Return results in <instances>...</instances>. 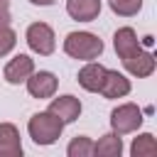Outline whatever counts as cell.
<instances>
[{
	"label": "cell",
	"instance_id": "cell-15",
	"mask_svg": "<svg viewBox=\"0 0 157 157\" xmlns=\"http://www.w3.org/2000/svg\"><path fill=\"white\" fill-rule=\"evenodd\" d=\"M130 155L132 157H152V155H157V140H155V135L152 132L137 135L132 140V145H130Z\"/></svg>",
	"mask_w": 157,
	"mask_h": 157
},
{
	"label": "cell",
	"instance_id": "cell-19",
	"mask_svg": "<svg viewBox=\"0 0 157 157\" xmlns=\"http://www.w3.org/2000/svg\"><path fill=\"white\" fill-rule=\"evenodd\" d=\"M12 15H10V0H0V25H10Z\"/></svg>",
	"mask_w": 157,
	"mask_h": 157
},
{
	"label": "cell",
	"instance_id": "cell-20",
	"mask_svg": "<svg viewBox=\"0 0 157 157\" xmlns=\"http://www.w3.org/2000/svg\"><path fill=\"white\" fill-rule=\"evenodd\" d=\"M32 5H39V7H49V5H54L56 0H29Z\"/></svg>",
	"mask_w": 157,
	"mask_h": 157
},
{
	"label": "cell",
	"instance_id": "cell-16",
	"mask_svg": "<svg viewBox=\"0 0 157 157\" xmlns=\"http://www.w3.org/2000/svg\"><path fill=\"white\" fill-rule=\"evenodd\" d=\"M66 155H69V157H91V155H93V140L86 137V135H76V137L69 142Z\"/></svg>",
	"mask_w": 157,
	"mask_h": 157
},
{
	"label": "cell",
	"instance_id": "cell-2",
	"mask_svg": "<svg viewBox=\"0 0 157 157\" xmlns=\"http://www.w3.org/2000/svg\"><path fill=\"white\" fill-rule=\"evenodd\" d=\"M61 130H64V123L56 115H52L49 110L34 113L27 123V132L37 145H54L61 137Z\"/></svg>",
	"mask_w": 157,
	"mask_h": 157
},
{
	"label": "cell",
	"instance_id": "cell-6",
	"mask_svg": "<svg viewBox=\"0 0 157 157\" xmlns=\"http://www.w3.org/2000/svg\"><path fill=\"white\" fill-rule=\"evenodd\" d=\"M25 83H27V93L32 98H52L56 93L59 78L52 71H32Z\"/></svg>",
	"mask_w": 157,
	"mask_h": 157
},
{
	"label": "cell",
	"instance_id": "cell-8",
	"mask_svg": "<svg viewBox=\"0 0 157 157\" xmlns=\"http://www.w3.org/2000/svg\"><path fill=\"white\" fill-rule=\"evenodd\" d=\"M32 71H34V59L27 56V54H17V56H12V59L5 64L2 78H5L7 83L17 86V83H25V81L29 78Z\"/></svg>",
	"mask_w": 157,
	"mask_h": 157
},
{
	"label": "cell",
	"instance_id": "cell-5",
	"mask_svg": "<svg viewBox=\"0 0 157 157\" xmlns=\"http://www.w3.org/2000/svg\"><path fill=\"white\" fill-rule=\"evenodd\" d=\"M120 61H123L125 71H128V74H132V76H137V78H147V76H152V74H155V69H157L155 54L145 52L142 47H140V49H135L130 56H125V59H120Z\"/></svg>",
	"mask_w": 157,
	"mask_h": 157
},
{
	"label": "cell",
	"instance_id": "cell-9",
	"mask_svg": "<svg viewBox=\"0 0 157 157\" xmlns=\"http://www.w3.org/2000/svg\"><path fill=\"white\" fill-rule=\"evenodd\" d=\"M130 88L132 86H130V78L125 74H120L115 69H108L105 71V78H103V86H101L98 93H103V98L113 101V98H125L130 93Z\"/></svg>",
	"mask_w": 157,
	"mask_h": 157
},
{
	"label": "cell",
	"instance_id": "cell-14",
	"mask_svg": "<svg viewBox=\"0 0 157 157\" xmlns=\"http://www.w3.org/2000/svg\"><path fill=\"white\" fill-rule=\"evenodd\" d=\"M123 152V137L118 132H105L98 142H93V155L98 157H120Z\"/></svg>",
	"mask_w": 157,
	"mask_h": 157
},
{
	"label": "cell",
	"instance_id": "cell-3",
	"mask_svg": "<svg viewBox=\"0 0 157 157\" xmlns=\"http://www.w3.org/2000/svg\"><path fill=\"white\" fill-rule=\"evenodd\" d=\"M25 39H27V47L39 56H49L56 49V34L47 22H32L25 32Z\"/></svg>",
	"mask_w": 157,
	"mask_h": 157
},
{
	"label": "cell",
	"instance_id": "cell-13",
	"mask_svg": "<svg viewBox=\"0 0 157 157\" xmlns=\"http://www.w3.org/2000/svg\"><path fill=\"white\" fill-rule=\"evenodd\" d=\"M113 47H115V54L120 59L130 56L135 49H140V39H137V32L132 27H120L115 34H113Z\"/></svg>",
	"mask_w": 157,
	"mask_h": 157
},
{
	"label": "cell",
	"instance_id": "cell-18",
	"mask_svg": "<svg viewBox=\"0 0 157 157\" xmlns=\"http://www.w3.org/2000/svg\"><path fill=\"white\" fill-rule=\"evenodd\" d=\"M15 44H17V34H15V29H12L10 25H0V59L7 56V54L15 49Z\"/></svg>",
	"mask_w": 157,
	"mask_h": 157
},
{
	"label": "cell",
	"instance_id": "cell-4",
	"mask_svg": "<svg viewBox=\"0 0 157 157\" xmlns=\"http://www.w3.org/2000/svg\"><path fill=\"white\" fill-rule=\"evenodd\" d=\"M142 110L135 105V103H123L118 108H113L110 113V128L113 132L118 135H128V132H135L140 125H142Z\"/></svg>",
	"mask_w": 157,
	"mask_h": 157
},
{
	"label": "cell",
	"instance_id": "cell-11",
	"mask_svg": "<svg viewBox=\"0 0 157 157\" xmlns=\"http://www.w3.org/2000/svg\"><path fill=\"white\" fill-rule=\"evenodd\" d=\"M20 155H22L20 130L12 123H0V157H20Z\"/></svg>",
	"mask_w": 157,
	"mask_h": 157
},
{
	"label": "cell",
	"instance_id": "cell-10",
	"mask_svg": "<svg viewBox=\"0 0 157 157\" xmlns=\"http://www.w3.org/2000/svg\"><path fill=\"white\" fill-rule=\"evenodd\" d=\"M105 66L103 64H98V61H86V66H81V71H78V86L83 88V91H88V93H98L101 91V86H103V78H105Z\"/></svg>",
	"mask_w": 157,
	"mask_h": 157
},
{
	"label": "cell",
	"instance_id": "cell-17",
	"mask_svg": "<svg viewBox=\"0 0 157 157\" xmlns=\"http://www.w3.org/2000/svg\"><path fill=\"white\" fill-rule=\"evenodd\" d=\"M108 5L120 17H132L142 10V0H108Z\"/></svg>",
	"mask_w": 157,
	"mask_h": 157
},
{
	"label": "cell",
	"instance_id": "cell-1",
	"mask_svg": "<svg viewBox=\"0 0 157 157\" xmlns=\"http://www.w3.org/2000/svg\"><path fill=\"white\" fill-rule=\"evenodd\" d=\"M64 52L78 61H93L103 54V39L93 32H69L64 39Z\"/></svg>",
	"mask_w": 157,
	"mask_h": 157
},
{
	"label": "cell",
	"instance_id": "cell-7",
	"mask_svg": "<svg viewBox=\"0 0 157 157\" xmlns=\"http://www.w3.org/2000/svg\"><path fill=\"white\" fill-rule=\"evenodd\" d=\"M52 115H56L64 125H69V123H74V120H78V115H81V110H83V105H81V101L76 98V96H71V93H66V96H59V98H52V103H49V108H47Z\"/></svg>",
	"mask_w": 157,
	"mask_h": 157
},
{
	"label": "cell",
	"instance_id": "cell-12",
	"mask_svg": "<svg viewBox=\"0 0 157 157\" xmlns=\"http://www.w3.org/2000/svg\"><path fill=\"white\" fill-rule=\"evenodd\" d=\"M66 15L78 22H93L101 15V0H66Z\"/></svg>",
	"mask_w": 157,
	"mask_h": 157
}]
</instances>
